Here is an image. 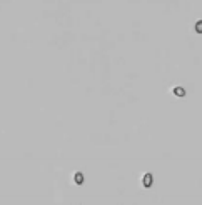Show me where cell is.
Wrapping results in <instances>:
<instances>
[{
  "instance_id": "7a4b0ae2",
  "label": "cell",
  "mask_w": 202,
  "mask_h": 205,
  "mask_svg": "<svg viewBox=\"0 0 202 205\" xmlns=\"http://www.w3.org/2000/svg\"><path fill=\"white\" fill-rule=\"evenodd\" d=\"M174 93H175L177 97H182V95H184V90L179 88V87H175V88H174Z\"/></svg>"
},
{
  "instance_id": "277c9868",
  "label": "cell",
  "mask_w": 202,
  "mask_h": 205,
  "mask_svg": "<svg viewBox=\"0 0 202 205\" xmlns=\"http://www.w3.org/2000/svg\"><path fill=\"white\" fill-rule=\"evenodd\" d=\"M196 30H197V32H202V20L196 23Z\"/></svg>"
},
{
  "instance_id": "3957f363",
  "label": "cell",
  "mask_w": 202,
  "mask_h": 205,
  "mask_svg": "<svg viewBox=\"0 0 202 205\" xmlns=\"http://www.w3.org/2000/svg\"><path fill=\"white\" fill-rule=\"evenodd\" d=\"M82 180H84V178H82V174H80V172H77V174H75V182L82 183Z\"/></svg>"
},
{
  "instance_id": "6da1fadb",
  "label": "cell",
  "mask_w": 202,
  "mask_h": 205,
  "mask_svg": "<svg viewBox=\"0 0 202 205\" xmlns=\"http://www.w3.org/2000/svg\"><path fill=\"white\" fill-rule=\"evenodd\" d=\"M152 182V175L150 174H145V178H144V185H150Z\"/></svg>"
}]
</instances>
